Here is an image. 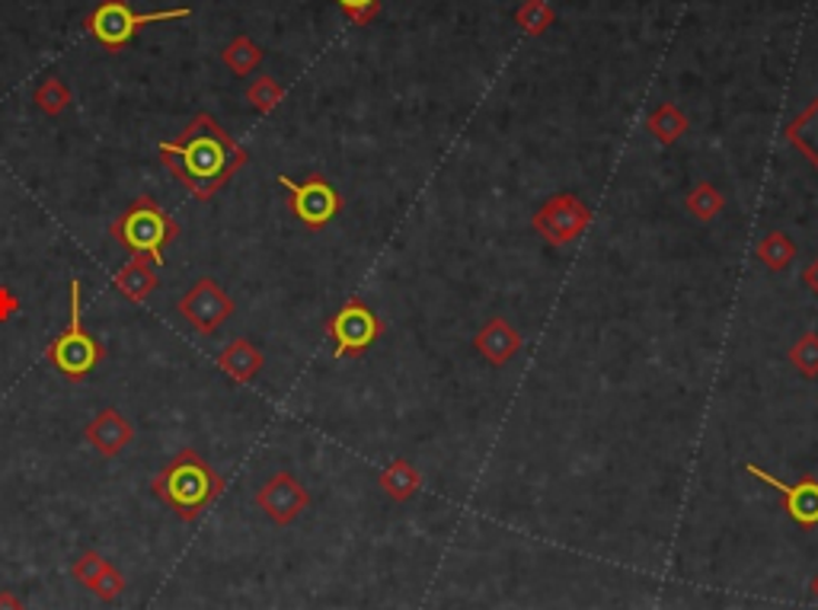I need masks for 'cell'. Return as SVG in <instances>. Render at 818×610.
Returning <instances> with one entry per match:
<instances>
[{"mask_svg": "<svg viewBox=\"0 0 818 610\" xmlns=\"http://www.w3.org/2000/svg\"><path fill=\"white\" fill-rule=\"evenodd\" d=\"M243 151L208 112L196 116L177 141L160 144V163L199 199L211 202L230 179L247 167Z\"/></svg>", "mask_w": 818, "mask_h": 610, "instance_id": "6da1fadb", "label": "cell"}, {"mask_svg": "<svg viewBox=\"0 0 818 610\" xmlns=\"http://www.w3.org/2000/svg\"><path fill=\"white\" fill-rule=\"evenodd\" d=\"M151 492L167 509H173L179 521H199L205 511L221 499L225 477L199 451L182 448L177 458L153 477Z\"/></svg>", "mask_w": 818, "mask_h": 610, "instance_id": "7a4b0ae2", "label": "cell"}, {"mask_svg": "<svg viewBox=\"0 0 818 610\" xmlns=\"http://www.w3.org/2000/svg\"><path fill=\"white\" fill-rule=\"evenodd\" d=\"M177 218L153 196H138L126 211L109 224V237L131 256H141L153 266H163L167 247L179 240Z\"/></svg>", "mask_w": 818, "mask_h": 610, "instance_id": "3957f363", "label": "cell"}, {"mask_svg": "<svg viewBox=\"0 0 818 610\" xmlns=\"http://www.w3.org/2000/svg\"><path fill=\"white\" fill-rule=\"evenodd\" d=\"M80 294H83V281L71 279V320L68 327L58 332L46 349V361L58 374H64L68 381H83L97 371L102 358H106V346L93 332L83 327V304H80Z\"/></svg>", "mask_w": 818, "mask_h": 610, "instance_id": "277c9868", "label": "cell"}, {"mask_svg": "<svg viewBox=\"0 0 818 610\" xmlns=\"http://www.w3.org/2000/svg\"><path fill=\"white\" fill-rule=\"evenodd\" d=\"M192 10L189 7H173V10H153V13H134L128 0H102L100 7L87 17V32L100 42L106 51H122L151 23H167V20H186Z\"/></svg>", "mask_w": 818, "mask_h": 610, "instance_id": "5b68a950", "label": "cell"}, {"mask_svg": "<svg viewBox=\"0 0 818 610\" xmlns=\"http://www.w3.org/2000/svg\"><path fill=\"white\" fill-rule=\"evenodd\" d=\"M279 186L281 189H288V196H291V214L305 224L307 230H320L330 224L332 218L339 214V208H342V199H339V192L332 189V182L327 177H320V173H310L305 182H295L291 177H279Z\"/></svg>", "mask_w": 818, "mask_h": 610, "instance_id": "8992f818", "label": "cell"}, {"mask_svg": "<svg viewBox=\"0 0 818 610\" xmlns=\"http://www.w3.org/2000/svg\"><path fill=\"white\" fill-rule=\"evenodd\" d=\"M327 332L332 339V356L349 358L371 349L381 339L383 327L371 307L361 304V301H349L332 313Z\"/></svg>", "mask_w": 818, "mask_h": 610, "instance_id": "52a82bcc", "label": "cell"}, {"mask_svg": "<svg viewBox=\"0 0 818 610\" xmlns=\"http://www.w3.org/2000/svg\"><path fill=\"white\" fill-rule=\"evenodd\" d=\"M531 224L550 247H569V243H576L586 233V228L591 224V211H588V204L579 196L560 192V196L547 199L537 208Z\"/></svg>", "mask_w": 818, "mask_h": 610, "instance_id": "ba28073f", "label": "cell"}, {"mask_svg": "<svg viewBox=\"0 0 818 610\" xmlns=\"http://www.w3.org/2000/svg\"><path fill=\"white\" fill-rule=\"evenodd\" d=\"M179 313L189 320L192 330L211 336L228 317H233V301L221 291V284L215 279H199L179 298Z\"/></svg>", "mask_w": 818, "mask_h": 610, "instance_id": "9c48e42d", "label": "cell"}, {"mask_svg": "<svg viewBox=\"0 0 818 610\" xmlns=\"http://www.w3.org/2000/svg\"><path fill=\"white\" fill-rule=\"evenodd\" d=\"M256 506L266 511V518H269L272 524L288 528L291 521H298V518L307 511V506H310V492L301 486L298 477H291L288 470H281V473H272L266 483L259 486Z\"/></svg>", "mask_w": 818, "mask_h": 610, "instance_id": "30bf717a", "label": "cell"}, {"mask_svg": "<svg viewBox=\"0 0 818 610\" xmlns=\"http://www.w3.org/2000/svg\"><path fill=\"white\" fill-rule=\"evenodd\" d=\"M745 470L755 477V480H761L767 483L780 499H784V506H787V514H790L792 524H799L802 531H812L818 528V480L816 477H802L799 483H784L780 477H774V473H767L761 467H755V463H745Z\"/></svg>", "mask_w": 818, "mask_h": 610, "instance_id": "8fae6325", "label": "cell"}, {"mask_svg": "<svg viewBox=\"0 0 818 610\" xmlns=\"http://www.w3.org/2000/svg\"><path fill=\"white\" fill-rule=\"evenodd\" d=\"M83 438L100 451L102 458H119L134 441V426L119 409H102V412H97V419L83 429Z\"/></svg>", "mask_w": 818, "mask_h": 610, "instance_id": "7c38bea8", "label": "cell"}, {"mask_svg": "<svg viewBox=\"0 0 818 610\" xmlns=\"http://www.w3.org/2000/svg\"><path fill=\"white\" fill-rule=\"evenodd\" d=\"M518 349H521V336L518 330L511 327L509 320H502V317H492L489 323H486L483 330L477 332V352L489 361V364H509L511 358L518 356Z\"/></svg>", "mask_w": 818, "mask_h": 610, "instance_id": "4fadbf2b", "label": "cell"}, {"mask_svg": "<svg viewBox=\"0 0 818 610\" xmlns=\"http://www.w3.org/2000/svg\"><path fill=\"white\" fill-rule=\"evenodd\" d=\"M112 288H116L126 301H131V304H141V301H148L153 291L160 288V279H157V272H153V266L148 259L131 256L126 266L116 272Z\"/></svg>", "mask_w": 818, "mask_h": 610, "instance_id": "5bb4252c", "label": "cell"}, {"mask_svg": "<svg viewBox=\"0 0 818 610\" xmlns=\"http://www.w3.org/2000/svg\"><path fill=\"white\" fill-rule=\"evenodd\" d=\"M262 364H266V358H262V352L256 349L253 342L250 339H233L230 346H225L221 349V356H218V368L228 374L230 381H237V383H250L262 371Z\"/></svg>", "mask_w": 818, "mask_h": 610, "instance_id": "9a60e30c", "label": "cell"}, {"mask_svg": "<svg viewBox=\"0 0 818 610\" xmlns=\"http://www.w3.org/2000/svg\"><path fill=\"white\" fill-rule=\"evenodd\" d=\"M378 483H381V489L393 499V502H409V499L422 489V473H419L409 460L397 458L383 467Z\"/></svg>", "mask_w": 818, "mask_h": 610, "instance_id": "2e32d148", "label": "cell"}, {"mask_svg": "<svg viewBox=\"0 0 818 610\" xmlns=\"http://www.w3.org/2000/svg\"><path fill=\"white\" fill-rule=\"evenodd\" d=\"M646 128L652 138H659L662 144H675L678 138L688 134V116L675 106V102H662L652 109V116L646 119Z\"/></svg>", "mask_w": 818, "mask_h": 610, "instance_id": "e0dca14e", "label": "cell"}, {"mask_svg": "<svg viewBox=\"0 0 818 610\" xmlns=\"http://www.w3.org/2000/svg\"><path fill=\"white\" fill-rule=\"evenodd\" d=\"M787 138L818 167V100L799 119H792Z\"/></svg>", "mask_w": 818, "mask_h": 610, "instance_id": "ac0fdd59", "label": "cell"}, {"mask_svg": "<svg viewBox=\"0 0 818 610\" xmlns=\"http://www.w3.org/2000/svg\"><path fill=\"white\" fill-rule=\"evenodd\" d=\"M758 259L765 262L770 272H784L796 259V243L784 230H770L765 240L758 243Z\"/></svg>", "mask_w": 818, "mask_h": 610, "instance_id": "d6986e66", "label": "cell"}, {"mask_svg": "<svg viewBox=\"0 0 818 610\" xmlns=\"http://www.w3.org/2000/svg\"><path fill=\"white\" fill-rule=\"evenodd\" d=\"M221 58H225V64H228L233 74L247 77V74H253L256 68H259V61H262V49H259L256 42H250L247 36H237L228 49H225Z\"/></svg>", "mask_w": 818, "mask_h": 610, "instance_id": "ffe728a7", "label": "cell"}, {"mask_svg": "<svg viewBox=\"0 0 818 610\" xmlns=\"http://www.w3.org/2000/svg\"><path fill=\"white\" fill-rule=\"evenodd\" d=\"M553 7L547 0H525L518 10H515V23L525 36H540L553 26Z\"/></svg>", "mask_w": 818, "mask_h": 610, "instance_id": "44dd1931", "label": "cell"}, {"mask_svg": "<svg viewBox=\"0 0 818 610\" xmlns=\"http://www.w3.org/2000/svg\"><path fill=\"white\" fill-rule=\"evenodd\" d=\"M722 204H726V199H722V192L716 189L714 182H697L694 189H690V196H688V211L697 218V221H714L716 214L722 211Z\"/></svg>", "mask_w": 818, "mask_h": 610, "instance_id": "7402d4cb", "label": "cell"}, {"mask_svg": "<svg viewBox=\"0 0 818 610\" xmlns=\"http://www.w3.org/2000/svg\"><path fill=\"white\" fill-rule=\"evenodd\" d=\"M32 102L46 112V116H61L68 106H71V90L64 87V80H58V77H49V80H42L39 87H36V93H32Z\"/></svg>", "mask_w": 818, "mask_h": 610, "instance_id": "603a6c76", "label": "cell"}, {"mask_svg": "<svg viewBox=\"0 0 818 610\" xmlns=\"http://www.w3.org/2000/svg\"><path fill=\"white\" fill-rule=\"evenodd\" d=\"M281 100H285V90H281L272 77H256L253 83H250V90H247V102L253 106L256 112H262V116L272 112Z\"/></svg>", "mask_w": 818, "mask_h": 610, "instance_id": "cb8c5ba5", "label": "cell"}, {"mask_svg": "<svg viewBox=\"0 0 818 610\" xmlns=\"http://www.w3.org/2000/svg\"><path fill=\"white\" fill-rule=\"evenodd\" d=\"M792 368L802 378H818V332H806L790 349Z\"/></svg>", "mask_w": 818, "mask_h": 610, "instance_id": "d4e9b609", "label": "cell"}, {"mask_svg": "<svg viewBox=\"0 0 818 610\" xmlns=\"http://www.w3.org/2000/svg\"><path fill=\"white\" fill-rule=\"evenodd\" d=\"M106 566H109V560H106L102 553H97V550H83V553L74 560V566H71V576H74L83 588H90L97 579H100Z\"/></svg>", "mask_w": 818, "mask_h": 610, "instance_id": "484cf974", "label": "cell"}, {"mask_svg": "<svg viewBox=\"0 0 818 610\" xmlns=\"http://www.w3.org/2000/svg\"><path fill=\"white\" fill-rule=\"evenodd\" d=\"M90 591H93V594L100 598L102 604H112V601H119V594L126 591V576H122V572H119V569H116V566L109 562V566L102 569L100 579H97V582L90 586Z\"/></svg>", "mask_w": 818, "mask_h": 610, "instance_id": "4316f807", "label": "cell"}, {"mask_svg": "<svg viewBox=\"0 0 818 610\" xmlns=\"http://www.w3.org/2000/svg\"><path fill=\"white\" fill-rule=\"evenodd\" d=\"M336 3L356 26H368L381 10V0H336Z\"/></svg>", "mask_w": 818, "mask_h": 610, "instance_id": "83f0119b", "label": "cell"}, {"mask_svg": "<svg viewBox=\"0 0 818 610\" xmlns=\"http://www.w3.org/2000/svg\"><path fill=\"white\" fill-rule=\"evenodd\" d=\"M17 313H20V298L13 294L10 284H0V323L13 320Z\"/></svg>", "mask_w": 818, "mask_h": 610, "instance_id": "f1b7e54d", "label": "cell"}, {"mask_svg": "<svg viewBox=\"0 0 818 610\" xmlns=\"http://www.w3.org/2000/svg\"><path fill=\"white\" fill-rule=\"evenodd\" d=\"M0 610H26V604L20 601V594H17V591L3 588V591H0Z\"/></svg>", "mask_w": 818, "mask_h": 610, "instance_id": "f546056e", "label": "cell"}, {"mask_svg": "<svg viewBox=\"0 0 818 610\" xmlns=\"http://www.w3.org/2000/svg\"><path fill=\"white\" fill-rule=\"evenodd\" d=\"M802 281H806V284H809V288H812V291L818 294V256L812 259V262H809V266H806V269H802Z\"/></svg>", "mask_w": 818, "mask_h": 610, "instance_id": "4dcf8cb0", "label": "cell"}, {"mask_svg": "<svg viewBox=\"0 0 818 610\" xmlns=\"http://www.w3.org/2000/svg\"><path fill=\"white\" fill-rule=\"evenodd\" d=\"M812 598H816V601H818V576H816V579H812Z\"/></svg>", "mask_w": 818, "mask_h": 610, "instance_id": "1f68e13d", "label": "cell"}]
</instances>
